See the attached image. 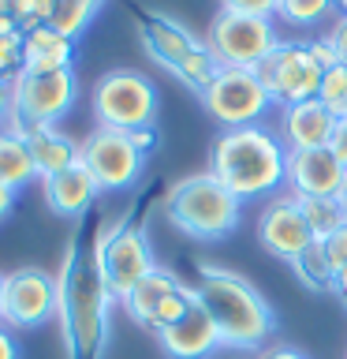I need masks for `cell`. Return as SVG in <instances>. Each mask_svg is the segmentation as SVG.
I'll list each match as a JSON object with an SVG mask.
<instances>
[{
    "mask_svg": "<svg viewBox=\"0 0 347 359\" xmlns=\"http://www.w3.org/2000/svg\"><path fill=\"white\" fill-rule=\"evenodd\" d=\"M291 269H295V277H299L306 288H313V292L336 288V269H332V262H329V255H325V243H321V240H313L306 251H302L295 262H291Z\"/></svg>",
    "mask_w": 347,
    "mask_h": 359,
    "instance_id": "603a6c76",
    "label": "cell"
},
{
    "mask_svg": "<svg viewBox=\"0 0 347 359\" xmlns=\"http://www.w3.org/2000/svg\"><path fill=\"white\" fill-rule=\"evenodd\" d=\"M56 318V273L41 266H22L4 273V322L15 330H38Z\"/></svg>",
    "mask_w": 347,
    "mask_h": 359,
    "instance_id": "4fadbf2b",
    "label": "cell"
},
{
    "mask_svg": "<svg viewBox=\"0 0 347 359\" xmlns=\"http://www.w3.org/2000/svg\"><path fill=\"white\" fill-rule=\"evenodd\" d=\"M257 359H310V355L299 352L295 344H265L262 352H257Z\"/></svg>",
    "mask_w": 347,
    "mask_h": 359,
    "instance_id": "d590c367",
    "label": "cell"
},
{
    "mask_svg": "<svg viewBox=\"0 0 347 359\" xmlns=\"http://www.w3.org/2000/svg\"><path fill=\"white\" fill-rule=\"evenodd\" d=\"M336 8H340V15H347V0H336Z\"/></svg>",
    "mask_w": 347,
    "mask_h": 359,
    "instance_id": "f6af8a7d",
    "label": "cell"
},
{
    "mask_svg": "<svg viewBox=\"0 0 347 359\" xmlns=\"http://www.w3.org/2000/svg\"><path fill=\"white\" fill-rule=\"evenodd\" d=\"M34 180H38V165H34L30 146L22 142V135L0 128V184L8 191H22Z\"/></svg>",
    "mask_w": 347,
    "mask_h": 359,
    "instance_id": "7402d4cb",
    "label": "cell"
},
{
    "mask_svg": "<svg viewBox=\"0 0 347 359\" xmlns=\"http://www.w3.org/2000/svg\"><path fill=\"white\" fill-rule=\"evenodd\" d=\"M209 172L239 202L276 195L288 184V146L280 142L276 128L265 123L217 131L209 146Z\"/></svg>",
    "mask_w": 347,
    "mask_h": 359,
    "instance_id": "7a4b0ae2",
    "label": "cell"
},
{
    "mask_svg": "<svg viewBox=\"0 0 347 359\" xmlns=\"http://www.w3.org/2000/svg\"><path fill=\"white\" fill-rule=\"evenodd\" d=\"M276 4H280V0H224L220 8H228V11H243V15L276 19Z\"/></svg>",
    "mask_w": 347,
    "mask_h": 359,
    "instance_id": "1f68e13d",
    "label": "cell"
},
{
    "mask_svg": "<svg viewBox=\"0 0 347 359\" xmlns=\"http://www.w3.org/2000/svg\"><path fill=\"white\" fill-rule=\"evenodd\" d=\"M318 101L332 112L336 120L347 116V64H332L329 72L321 75V90H318Z\"/></svg>",
    "mask_w": 347,
    "mask_h": 359,
    "instance_id": "83f0119b",
    "label": "cell"
},
{
    "mask_svg": "<svg viewBox=\"0 0 347 359\" xmlns=\"http://www.w3.org/2000/svg\"><path fill=\"white\" fill-rule=\"evenodd\" d=\"M164 217L172 229L198 243H217L224 236H232L239 229L243 217V202L209 172H190L179 184L168 187L164 195Z\"/></svg>",
    "mask_w": 347,
    "mask_h": 359,
    "instance_id": "277c9868",
    "label": "cell"
},
{
    "mask_svg": "<svg viewBox=\"0 0 347 359\" xmlns=\"http://www.w3.org/2000/svg\"><path fill=\"white\" fill-rule=\"evenodd\" d=\"M75 97H78L75 67H64V72H19L11 79V116L8 120L60 128V120L75 109Z\"/></svg>",
    "mask_w": 347,
    "mask_h": 359,
    "instance_id": "30bf717a",
    "label": "cell"
},
{
    "mask_svg": "<svg viewBox=\"0 0 347 359\" xmlns=\"http://www.w3.org/2000/svg\"><path fill=\"white\" fill-rule=\"evenodd\" d=\"M280 41H284V34H280L276 19L243 15V11L228 8H220L206 30V49L220 67H250L254 72Z\"/></svg>",
    "mask_w": 347,
    "mask_h": 359,
    "instance_id": "52a82bcc",
    "label": "cell"
},
{
    "mask_svg": "<svg viewBox=\"0 0 347 359\" xmlns=\"http://www.w3.org/2000/svg\"><path fill=\"white\" fill-rule=\"evenodd\" d=\"M157 341H161V348L168 352V359H209L213 352L224 348L217 322H213V314L206 311L201 299L190 303V311L179 322L157 330Z\"/></svg>",
    "mask_w": 347,
    "mask_h": 359,
    "instance_id": "2e32d148",
    "label": "cell"
},
{
    "mask_svg": "<svg viewBox=\"0 0 347 359\" xmlns=\"http://www.w3.org/2000/svg\"><path fill=\"white\" fill-rule=\"evenodd\" d=\"M336 198H340L344 206H347V168H344V184H340V195H336Z\"/></svg>",
    "mask_w": 347,
    "mask_h": 359,
    "instance_id": "7bdbcfd3",
    "label": "cell"
},
{
    "mask_svg": "<svg viewBox=\"0 0 347 359\" xmlns=\"http://www.w3.org/2000/svg\"><path fill=\"white\" fill-rule=\"evenodd\" d=\"M198 299L206 303L220 330L224 348L232 352H262L276 330V311L250 280L224 266H198Z\"/></svg>",
    "mask_w": 347,
    "mask_h": 359,
    "instance_id": "3957f363",
    "label": "cell"
},
{
    "mask_svg": "<svg viewBox=\"0 0 347 359\" xmlns=\"http://www.w3.org/2000/svg\"><path fill=\"white\" fill-rule=\"evenodd\" d=\"M332 8H336V0H280L276 19L295 30H313L332 15Z\"/></svg>",
    "mask_w": 347,
    "mask_h": 359,
    "instance_id": "4316f807",
    "label": "cell"
},
{
    "mask_svg": "<svg viewBox=\"0 0 347 359\" xmlns=\"http://www.w3.org/2000/svg\"><path fill=\"white\" fill-rule=\"evenodd\" d=\"M168 72H172L179 83H183L187 90H194V94H201V90H206L209 83H213V75L220 72V64L213 60V53L206 49V45H198V49H190L183 60L179 64H172L168 67Z\"/></svg>",
    "mask_w": 347,
    "mask_h": 359,
    "instance_id": "484cf974",
    "label": "cell"
},
{
    "mask_svg": "<svg viewBox=\"0 0 347 359\" xmlns=\"http://www.w3.org/2000/svg\"><path fill=\"white\" fill-rule=\"evenodd\" d=\"M90 109H94L97 128L142 131L157 128L161 94L150 83V75L139 67H112V72L97 75L94 90H90Z\"/></svg>",
    "mask_w": 347,
    "mask_h": 359,
    "instance_id": "5b68a950",
    "label": "cell"
},
{
    "mask_svg": "<svg viewBox=\"0 0 347 359\" xmlns=\"http://www.w3.org/2000/svg\"><path fill=\"white\" fill-rule=\"evenodd\" d=\"M0 318H4V273H0Z\"/></svg>",
    "mask_w": 347,
    "mask_h": 359,
    "instance_id": "ee69618b",
    "label": "cell"
},
{
    "mask_svg": "<svg viewBox=\"0 0 347 359\" xmlns=\"http://www.w3.org/2000/svg\"><path fill=\"white\" fill-rule=\"evenodd\" d=\"M257 243L288 266L313 243V232L306 217H302L295 195H273L262 206V213H257Z\"/></svg>",
    "mask_w": 347,
    "mask_h": 359,
    "instance_id": "5bb4252c",
    "label": "cell"
},
{
    "mask_svg": "<svg viewBox=\"0 0 347 359\" xmlns=\"http://www.w3.org/2000/svg\"><path fill=\"white\" fill-rule=\"evenodd\" d=\"M139 41L161 67H172V64L183 60L190 49L206 45V38H198L194 30L183 27V22L172 19V15H146L142 27H139Z\"/></svg>",
    "mask_w": 347,
    "mask_h": 359,
    "instance_id": "d6986e66",
    "label": "cell"
},
{
    "mask_svg": "<svg viewBox=\"0 0 347 359\" xmlns=\"http://www.w3.org/2000/svg\"><path fill=\"white\" fill-rule=\"evenodd\" d=\"M41 191H45V206H49L56 217H83V213L94 206V198L101 195L97 180L86 172L83 161L49 176V180H41Z\"/></svg>",
    "mask_w": 347,
    "mask_h": 359,
    "instance_id": "ffe728a7",
    "label": "cell"
},
{
    "mask_svg": "<svg viewBox=\"0 0 347 359\" xmlns=\"http://www.w3.org/2000/svg\"><path fill=\"white\" fill-rule=\"evenodd\" d=\"M336 128V116L329 109L321 105L318 97L310 101H299V105H284L280 109V142L291 150H321V146H329V135Z\"/></svg>",
    "mask_w": 347,
    "mask_h": 359,
    "instance_id": "e0dca14e",
    "label": "cell"
},
{
    "mask_svg": "<svg viewBox=\"0 0 347 359\" xmlns=\"http://www.w3.org/2000/svg\"><path fill=\"white\" fill-rule=\"evenodd\" d=\"M8 116H11V83L0 79V123H8Z\"/></svg>",
    "mask_w": 347,
    "mask_h": 359,
    "instance_id": "f35d334b",
    "label": "cell"
},
{
    "mask_svg": "<svg viewBox=\"0 0 347 359\" xmlns=\"http://www.w3.org/2000/svg\"><path fill=\"white\" fill-rule=\"evenodd\" d=\"M75 49L78 41L67 34L45 27H34L22 34V72H64L75 67Z\"/></svg>",
    "mask_w": 347,
    "mask_h": 359,
    "instance_id": "44dd1931",
    "label": "cell"
},
{
    "mask_svg": "<svg viewBox=\"0 0 347 359\" xmlns=\"http://www.w3.org/2000/svg\"><path fill=\"white\" fill-rule=\"evenodd\" d=\"M90 258H94L97 273H101L108 296L116 303L127 296V292L139 285L150 269L161 266V262H157V255H153V243H150V236H146V229H142V224H134V221H127V217L116 221V224L101 221Z\"/></svg>",
    "mask_w": 347,
    "mask_h": 359,
    "instance_id": "8992f818",
    "label": "cell"
},
{
    "mask_svg": "<svg viewBox=\"0 0 347 359\" xmlns=\"http://www.w3.org/2000/svg\"><path fill=\"white\" fill-rule=\"evenodd\" d=\"M310 41V53H313V60H318L325 72H329L332 64H340V56H336V49L329 45V38H325V34H318V38H306Z\"/></svg>",
    "mask_w": 347,
    "mask_h": 359,
    "instance_id": "d6a6232c",
    "label": "cell"
},
{
    "mask_svg": "<svg viewBox=\"0 0 347 359\" xmlns=\"http://www.w3.org/2000/svg\"><path fill=\"white\" fill-rule=\"evenodd\" d=\"M52 15V0H19V27L22 34L34 27H45Z\"/></svg>",
    "mask_w": 347,
    "mask_h": 359,
    "instance_id": "f546056e",
    "label": "cell"
},
{
    "mask_svg": "<svg viewBox=\"0 0 347 359\" xmlns=\"http://www.w3.org/2000/svg\"><path fill=\"white\" fill-rule=\"evenodd\" d=\"M0 30H22L19 27V0H0Z\"/></svg>",
    "mask_w": 347,
    "mask_h": 359,
    "instance_id": "8d00e7d4",
    "label": "cell"
},
{
    "mask_svg": "<svg viewBox=\"0 0 347 359\" xmlns=\"http://www.w3.org/2000/svg\"><path fill=\"white\" fill-rule=\"evenodd\" d=\"M344 184V165L329 146L288 154V195L295 198H336Z\"/></svg>",
    "mask_w": 347,
    "mask_h": 359,
    "instance_id": "9a60e30c",
    "label": "cell"
},
{
    "mask_svg": "<svg viewBox=\"0 0 347 359\" xmlns=\"http://www.w3.org/2000/svg\"><path fill=\"white\" fill-rule=\"evenodd\" d=\"M112 299L101 280L94 258L67 243L56 269V322L67 348V359H97L108 341V311Z\"/></svg>",
    "mask_w": 347,
    "mask_h": 359,
    "instance_id": "6da1fadb",
    "label": "cell"
},
{
    "mask_svg": "<svg viewBox=\"0 0 347 359\" xmlns=\"http://www.w3.org/2000/svg\"><path fill=\"white\" fill-rule=\"evenodd\" d=\"M78 161L86 165V172L97 180L101 191H123L139 184L146 168V150L131 139V131L94 128L78 142Z\"/></svg>",
    "mask_w": 347,
    "mask_h": 359,
    "instance_id": "7c38bea8",
    "label": "cell"
},
{
    "mask_svg": "<svg viewBox=\"0 0 347 359\" xmlns=\"http://www.w3.org/2000/svg\"><path fill=\"white\" fill-rule=\"evenodd\" d=\"M11 206H15V191H8L4 184H0V221L11 213Z\"/></svg>",
    "mask_w": 347,
    "mask_h": 359,
    "instance_id": "60d3db41",
    "label": "cell"
},
{
    "mask_svg": "<svg viewBox=\"0 0 347 359\" xmlns=\"http://www.w3.org/2000/svg\"><path fill=\"white\" fill-rule=\"evenodd\" d=\"M101 4H105V0H52L49 27L78 41V34H83L90 22H94V15L101 11Z\"/></svg>",
    "mask_w": 347,
    "mask_h": 359,
    "instance_id": "d4e9b609",
    "label": "cell"
},
{
    "mask_svg": "<svg viewBox=\"0 0 347 359\" xmlns=\"http://www.w3.org/2000/svg\"><path fill=\"white\" fill-rule=\"evenodd\" d=\"M262 79L265 94L273 97V105H299V101L318 97L325 67L313 60L306 38H284L262 64L254 67Z\"/></svg>",
    "mask_w": 347,
    "mask_h": 359,
    "instance_id": "9c48e42d",
    "label": "cell"
},
{
    "mask_svg": "<svg viewBox=\"0 0 347 359\" xmlns=\"http://www.w3.org/2000/svg\"><path fill=\"white\" fill-rule=\"evenodd\" d=\"M198 101L209 112V120L220 123V131L262 123L265 112L273 109V97L265 94L262 79L250 67H220L213 83L198 94Z\"/></svg>",
    "mask_w": 347,
    "mask_h": 359,
    "instance_id": "ba28073f",
    "label": "cell"
},
{
    "mask_svg": "<svg viewBox=\"0 0 347 359\" xmlns=\"http://www.w3.org/2000/svg\"><path fill=\"white\" fill-rule=\"evenodd\" d=\"M321 243H325V255H329L336 277H340L344 269H347V224H344V229H336L329 240H321Z\"/></svg>",
    "mask_w": 347,
    "mask_h": 359,
    "instance_id": "4dcf8cb0",
    "label": "cell"
},
{
    "mask_svg": "<svg viewBox=\"0 0 347 359\" xmlns=\"http://www.w3.org/2000/svg\"><path fill=\"white\" fill-rule=\"evenodd\" d=\"M22 72V30H0V79H15Z\"/></svg>",
    "mask_w": 347,
    "mask_h": 359,
    "instance_id": "f1b7e54d",
    "label": "cell"
},
{
    "mask_svg": "<svg viewBox=\"0 0 347 359\" xmlns=\"http://www.w3.org/2000/svg\"><path fill=\"white\" fill-rule=\"evenodd\" d=\"M0 359H19V341L4 322H0Z\"/></svg>",
    "mask_w": 347,
    "mask_h": 359,
    "instance_id": "74e56055",
    "label": "cell"
},
{
    "mask_svg": "<svg viewBox=\"0 0 347 359\" xmlns=\"http://www.w3.org/2000/svg\"><path fill=\"white\" fill-rule=\"evenodd\" d=\"M299 210L310 224L313 240H329L336 229L347 224V206L340 198H299Z\"/></svg>",
    "mask_w": 347,
    "mask_h": 359,
    "instance_id": "cb8c5ba5",
    "label": "cell"
},
{
    "mask_svg": "<svg viewBox=\"0 0 347 359\" xmlns=\"http://www.w3.org/2000/svg\"><path fill=\"white\" fill-rule=\"evenodd\" d=\"M194 299H198V288L194 285L179 280L176 269L157 266L120 303H123V311L131 314V322H139L142 330L157 333V330H164V325H172V322L183 318Z\"/></svg>",
    "mask_w": 347,
    "mask_h": 359,
    "instance_id": "8fae6325",
    "label": "cell"
},
{
    "mask_svg": "<svg viewBox=\"0 0 347 359\" xmlns=\"http://www.w3.org/2000/svg\"><path fill=\"white\" fill-rule=\"evenodd\" d=\"M325 38H329V45L336 49V56H340V64H347V15H340L329 27V34H325Z\"/></svg>",
    "mask_w": 347,
    "mask_h": 359,
    "instance_id": "e575fe53",
    "label": "cell"
},
{
    "mask_svg": "<svg viewBox=\"0 0 347 359\" xmlns=\"http://www.w3.org/2000/svg\"><path fill=\"white\" fill-rule=\"evenodd\" d=\"M332 292H336V296H340V303L347 307V269H344L340 277H336V288H332Z\"/></svg>",
    "mask_w": 347,
    "mask_h": 359,
    "instance_id": "b9f144b4",
    "label": "cell"
},
{
    "mask_svg": "<svg viewBox=\"0 0 347 359\" xmlns=\"http://www.w3.org/2000/svg\"><path fill=\"white\" fill-rule=\"evenodd\" d=\"M131 139L139 142L146 154H150V150H153V142H157V131H153V128H142V131H131Z\"/></svg>",
    "mask_w": 347,
    "mask_h": 359,
    "instance_id": "ab89813d",
    "label": "cell"
},
{
    "mask_svg": "<svg viewBox=\"0 0 347 359\" xmlns=\"http://www.w3.org/2000/svg\"><path fill=\"white\" fill-rule=\"evenodd\" d=\"M329 150L336 154V161L347 168V116L336 120V128H332V135H329Z\"/></svg>",
    "mask_w": 347,
    "mask_h": 359,
    "instance_id": "836d02e7",
    "label": "cell"
},
{
    "mask_svg": "<svg viewBox=\"0 0 347 359\" xmlns=\"http://www.w3.org/2000/svg\"><path fill=\"white\" fill-rule=\"evenodd\" d=\"M4 128L22 135V142L30 146L34 165H38V180H49L56 172H64V168L78 165V142L67 131L49 128V123H15V120H8Z\"/></svg>",
    "mask_w": 347,
    "mask_h": 359,
    "instance_id": "ac0fdd59",
    "label": "cell"
}]
</instances>
